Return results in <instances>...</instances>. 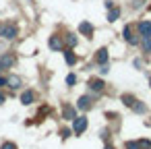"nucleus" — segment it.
<instances>
[{"mask_svg":"<svg viewBox=\"0 0 151 149\" xmlns=\"http://www.w3.org/2000/svg\"><path fill=\"white\" fill-rule=\"evenodd\" d=\"M141 48L145 54H149L151 52V37H141Z\"/></svg>","mask_w":151,"mask_h":149,"instance_id":"14","label":"nucleus"},{"mask_svg":"<svg viewBox=\"0 0 151 149\" xmlns=\"http://www.w3.org/2000/svg\"><path fill=\"white\" fill-rule=\"evenodd\" d=\"M64 60H66V64H75L77 62V56L73 52H64Z\"/></svg>","mask_w":151,"mask_h":149,"instance_id":"17","label":"nucleus"},{"mask_svg":"<svg viewBox=\"0 0 151 149\" xmlns=\"http://www.w3.org/2000/svg\"><path fill=\"white\" fill-rule=\"evenodd\" d=\"M130 108H132L137 114H145V112H147V106H145V104H141V101H134Z\"/></svg>","mask_w":151,"mask_h":149,"instance_id":"15","label":"nucleus"},{"mask_svg":"<svg viewBox=\"0 0 151 149\" xmlns=\"http://www.w3.org/2000/svg\"><path fill=\"white\" fill-rule=\"evenodd\" d=\"M122 33H124V40H126V42H128L130 46H137V44H139V37H137V35L132 33V25H126Z\"/></svg>","mask_w":151,"mask_h":149,"instance_id":"4","label":"nucleus"},{"mask_svg":"<svg viewBox=\"0 0 151 149\" xmlns=\"http://www.w3.org/2000/svg\"><path fill=\"white\" fill-rule=\"evenodd\" d=\"M149 83H151V79H149Z\"/></svg>","mask_w":151,"mask_h":149,"instance_id":"27","label":"nucleus"},{"mask_svg":"<svg viewBox=\"0 0 151 149\" xmlns=\"http://www.w3.org/2000/svg\"><path fill=\"white\" fill-rule=\"evenodd\" d=\"M33 99H35V93H33L31 89H27V91H23V95H21V101H23L25 106H29V104H33Z\"/></svg>","mask_w":151,"mask_h":149,"instance_id":"12","label":"nucleus"},{"mask_svg":"<svg viewBox=\"0 0 151 149\" xmlns=\"http://www.w3.org/2000/svg\"><path fill=\"white\" fill-rule=\"evenodd\" d=\"M19 85H21V79H19L17 75L6 77V87H11V89H19Z\"/></svg>","mask_w":151,"mask_h":149,"instance_id":"11","label":"nucleus"},{"mask_svg":"<svg viewBox=\"0 0 151 149\" xmlns=\"http://www.w3.org/2000/svg\"><path fill=\"white\" fill-rule=\"evenodd\" d=\"M48 46H50L52 50H56V52H60V50L64 48V46H62V40H60L58 35H52V37H50V42H48Z\"/></svg>","mask_w":151,"mask_h":149,"instance_id":"8","label":"nucleus"},{"mask_svg":"<svg viewBox=\"0 0 151 149\" xmlns=\"http://www.w3.org/2000/svg\"><path fill=\"white\" fill-rule=\"evenodd\" d=\"M0 87H6V77H0Z\"/></svg>","mask_w":151,"mask_h":149,"instance_id":"25","label":"nucleus"},{"mask_svg":"<svg viewBox=\"0 0 151 149\" xmlns=\"http://www.w3.org/2000/svg\"><path fill=\"white\" fill-rule=\"evenodd\" d=\"M139 35L141 37H151V21L139 23Z\"/></svg>","mask_w":151,"mask_h":149,"instance_id":"5","label":"nucleus"},{"mask_svg":"<svg viewBox=\"0 0 151 149\" xmlns=\"http://www.w3.org/2000/svg\"><path fill=\"white\" fill-rule=\"evenodd\" d=\"M4 101H6V95H4V93H2V91H0V106H2V104H4Z\"/></svg>","mask_w":151,"mask_h":149,"instance_id":"24","label":"nucleus"},{"mask_svg":"<svg viewBox=\"0 0 151 149\" xmlns=\"http://www.w3.org/2000/svg\"><path fill=\"white\" fill-rule=\"evenodd\" d=\"M77 108H79V110H89V108H91V97L81 95V97H79V101H77Z\"/></svg>","mask_w":151,"mask_h":149,"instance_id":"10","label":"nucleus"},{"mask_svg":"<svg viewBox=\"0 0 151 149\" xmlns=\"http://www.w3.org/2000/svg\"><path fill=\"white\" fill-rule=\"evenodd\" d=\"M17 62V56L15 54H2V56H0V71H4V68H11L13 64Z\"/></svg>","mask_w":151,"mask_h":149,"instance_id":"2","label":"nucleus"},{"mask_svg":"<svg viewBox=\"0 0 151 149\" xmlns=\"http://www.w3.org/2000/svg\"><path fill=\"white\" fill-rule=\"evenodd\" d=\"M124 147H126V149H141V145H139V143H134V141H128Z\"/></svg>","mask_w":151,"mask_h":149,"instance_id":"20","label":"nucleus"},{"mask_svg":"<svg viewBox=\"0 0 151 149\" xmlns=\"http://www.w3.org/2000/svg\"><path fill=\"white\" fill-rule=\"evenodd\" d=\"M0 35H4L6 40H15V37L19 35V27H17L15 23H6V25L0 27Z\"/></svg>","mask_w":151,"mask_h":149,"instance_id":"1","label":"nucleus"},{"mask_svg":"<svg viewBox=\"0 0 151 149\" xmlns=\"http://www.w3.org/2000/svg\"><path fill=\"white\" fill-rule=\"evenodd\" d=\"M104 87H106V83H104L101 79H91V81H89V89H91V91H95V93L104 91Z\"/></svg>","mask_w":151,"mask_h":149,"instance_id":"6","label":"nucleus"},{"mask_svg":"<svg viewBox=\"0 0 151 149\" xmlns=\"http://www.w3.org/2000/svg\"><path fill=\"white\" fill-rule=\"evenodd\" d=\"M0 27H2V25H0Z\"/></svg>","mask_w":151,"mask_h":149,"instance_id":"28","label":"nucleus"},{"mask_svg":"<svg viewBox=\"0 0 151 149\" xmlns=\"http://www.w3.org/2000/svg\"><path fill=\"white\" fill-rule=\"evenodd\" d=\"M95 60H97V64L101 66V64H106L108 62V50L106 48H99L97 50V54H95Z\"/></svg>","mask_w":151,"mask_h":149,"instance_id":"9","label":"nucleus"},{"mask_svg":"<svg viewBox=\"0 0 151 149\" xmlns=\"http://www.w3.org/2000/svg\"><path fill=\"white\" fill-rule=\"evenodd\" d=\"M118 17H120V9H110V13H108V21H118Z\"/></svg>","mask_w":151,"mask_h":149,"instance_id":"16","label":"nucleus"},{"mask_svg":"<svg viewBox=\"0 0 151 149\" xmlns=\"http://www.w3.org/2000/svg\"><path fill=\"white\" fill-rule=\"evenodd\" d=\"M66 44H68L70 48H75V46H77V37H75L73 33H68V37H66Z\"/></svg>","mask_w":151,"mask_h":149,"instance_id":"19","label":"nucleus"},{"mask_svg":"<svg viewBox=\"0 0 151 149\" xmlns=\"http://www.w3.org/2000/svg\"><path fill=\"white\" fill-rule=\"evenodd\" d=\"M0 149H17V145L11 143V141H6V143H2V147H0Z\"/></svg>","mask_w":151,"mask_h":149,"instance_id":"21","label":"nucleus"},{"mask_svg":"<svg viewBox=\"0 0 151 149\" xmlns=\"http://www.w3.org/2000/svg\"><path fill=\"white\" fill-rule=\"evenodd\" d=\"M139 145H141V147H149V149H151V143H149L147 139H141V141H139Z\"/></svg>","mask_w":151,"mask_h":149,"instance_id":"23","label":"nucleus"},{"mask_svg":"<svg viewBox=\"0 0 151 149\" xmlns=\"http://www.w3.org/2000/svg\"><path fill=\"white\" fill-rule=\"evenodd\" d=\"M62 116L66 118V120H75L77 116H75V108L73 106H62Z\"/></svg>","mask_w":151,"mask_h":149,"instance_id":"13","label":"nucleus"},{"mask_svg":"<svg viewBox=\"0 0 151 149\" xmlns=\"http://www.w3.org/2000/svg\"><path fill=\"white\" fill-rule=\"evenodd\" d=\"M122 101H124V104H126V106L130 108V106H132V104H134L137 99H134L132 95H128V93H124V95H122Z\"/></svg>","mask_w":151,"mask_h":149,"instance_id":"18","label":"nucleus"},{"mask_svg":"<svg viewBox=\"0 0 151 149\" xmlns=\"http://www.w3.org/2000/svg\"><path fill=\"white\" fill-rule=\"evenodd\" d=\"M104 149H114V147H112V145H110V143H108V145H106V147H104Z\"/></svg>","mask_w":151,"mask_h":149,"instance_id":"26","label":"nucleus"},{"mask_svg":"<svg viewBox=\"0 0 151 149\" xmlns=\"http://www.w3.org/2000/svg\"><path fill=\"white\" fill-rule=\"evenodd\" d=\"M73 122H75V124H73V128H75V132H77V135L85 132V128H87V118H85V116H77Z\"/></svg>","mask_w":151,"mask_h":149,"instance_id":"3","label":"nucleus"},{"mask_svg":"<svg viewBox=\"0 0 151 149\" xmlns=\"http://www.w3.org/2000/svg\"><path fill=\"white\" fill-rule=\"evenodd\" d=\"M75 83H77V77L75 75H68L66 77V85H75Z\"/></svg>","mask_w":151,"mask_h":149,"instance_id":"22","label":"nucleus"},{"mask_svg":"<svg viewBox=\"0 0 151 149\" xmlns=\"http://www.w3.org/2000/svg\"><path fill=\"white\" fill-rule=\"evenodd\" d=\"M79 31H81L83 35H87V37H93V25L87 23V21H83V23L79 25Z\"/></svg>","mask_w":151,"mask_h":149,"instance_id":"7","label":"nucleus"}]
</instances>
